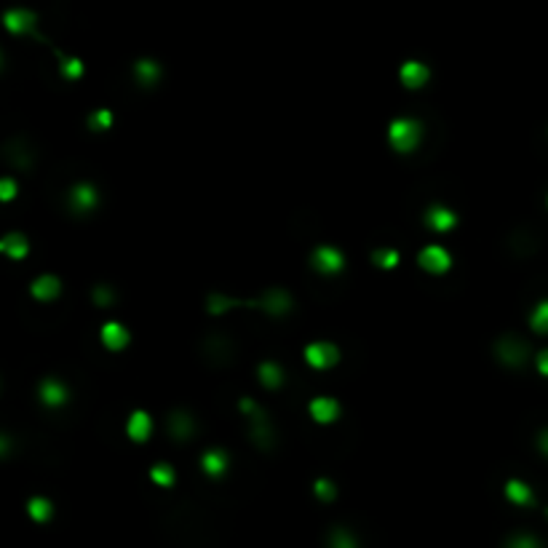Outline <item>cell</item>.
<instances>
[{
	"label": "cell",
	"mask_w": 548,
	"mask_h": 548,
	"mask_svg": "<svg viewBox=\"0 0 548 548\" xmlns=\"http://www.w3.org/2000/svg\"><path fill=\"white\" fill-rule=\"evenodd\" d=\"M423 139V126L415 118H396L388 126V142L396 153H412Z\"/></svg>",
	"instance_id": "obj_1"
},
{
	"label": "cell",
	"mask_w": 548,
	"mask_h": 548,
	"mask_svg": "<svg viewBox=\"0 0 548 548\" xmlns=\"http://www.w3.org/2000/svg\"><path fill=\"white\" fill-rule=\"evenodd\" d=\"M241 412L243 415H249V436H252L254 444H257L260 450H270L275 441V433H273V426H270L268 415L254 404L252 399H241Z\"/></svg>",
	"instance_id": "obj_2"
},
{
	"label": "cell",
	"mask_w": 548,
	"mask_h": 548,
	"mask_svg": "<svg viewBox=\"0 0 548 548\" xmlns=\"http://www.w3.org/2000/svg\"><path fill=\"white\" fill-rule=\"evenodd\" d=\"M249 305L260 307V310H263V313H268V316L281 318V316H286V313L292 310V295H289L286 289H268L265 295H260L257 300H252Z\"/></svg>",
	"instance_id": "obj_3"
},
{
	"label": "cell",
	"mask_w": 548,
	"mask_h": 548,
	"mask_svg": "<svg viewBox=\"0 0 548 548\" xmlns=\"http://www.w3.org/2000/svg\"><path fill=\"white\" fill-rule=\"evenodd\" d=\"M495 353H497L500 364H505V367H522V364L529 359V348H527V342L519 340V337H511V334H505V337L497 340Z\"/></svg>",
	"instance_id": "obj_4"
},
{
	"label": "cell",
	"mask_w": 548,
	"mask_h": 548,
	"mask_svg": "<svg viewBox=\"0 0 548 548\" xmlns=\"http://www.w3.org/2000/svg\"><path fill=\"white\" fill-rule=\"evenodd\" d=\"M310 263L321 275H337L345 268V254L337 246H318L310 257Z\"/></svg>",
	"instance_id": "obj_5"
},
{
	"label": "cell",
	"mask_w": 548,
	"mask_h": 548,
	"mask_svg": "<svg viewBox=\"0 0 548 548\" xmlns=\"http://www.w3.org/2000/svg\"><path fill=\"white\" fill-rule=\"evenodd\" d=\"M67 201H70V209L75 214H88V211H94L99 206V193L91 182H78V185L70 187Z\"/></svg>",
	"instance_id": "obj_6"
},
{
	"label": "cell",
	"mask_w": 548,
	"mask_h": 548,
	"mask_svg": "<svg viewBox=\"0 0 548 548\" xmlns=\"http://www.w3.org/2000/svg\"><path fill=\"white\" fill-rule=\"evenodd\" d=\"M417 263L420 268L426 270V273H433V275H444L447 270L452 268V254L444 249V246H426L420 257H417Z\"/></svg>",
	"instance_id": "obj_7"
},
{
	"label": "cell",
	"mask_w": 548,
	"mask_h": 548,
	"mask_svg": "<svg viewBox=\"0 0 548 548\" xmlns=\"http://www.w3.org/2000/svg\"><path fill=\"white\" fill-rule=\"evenodd\" d=\"M305 362L313 369H332L334 364L340 362V351L332 342H310L305 348Z\"/></svg>",
	"instance_id": "obj_8"
},
{
	"label": "cell",
	"mask_w": 548,
	"mask_h": 548,
	"mask_svg": "<svg viewBox=\"0 0 548 548\" xmlns=\"http://www.w3.org/2000/svg\"><path fill=\"white\" fill-rule=\"evenodd\" d=\"M38 396H41L43 406L56 409V406H65L70 401V388L56 377H46L43 383L38 385Z\"/></svg>",
	"instance_id": "obj_9"
},
{
	"label": "cell",
	"mask_w": 548,
	"mask_h": 548,
	"mask_svg": "<svg viewBox=\"0 0 548 548\" xmlns=\"http://www.w3.org/2000/svg\"><path fill=\"white\" fill-rule=\"evenodd\" d=\"M342 415V406L337 399H332V396H318L310 401V417L321 423V426H329V423H334L337 417Z\"/></svg>",
	"instance_id": "obj_10"
},
{
	"label": "cell",
	"mask_w": 548,
	"mask_h": 548,
	"mask_svg": "<svg viewBox=\"0 0 548 548\" xmlns=\"http://www.w3.org/2000/svg\"><path fill=\"white\" fill-rule=\"evenodd\" d=\"M426 225L436 233H450L455 231V225H458V214H455L452 209L441 206V204H433V206L426 211Z\"/></svg>",
	"instance_id": "obj_11"
},
{
	"label": "cell",
	"mask_w": 548,
	"mask_h": 548,
	"mask_svg": "<svg viewBox=\"0 0 548 548\" xmlns=\"http://www.w3.org/2000/svg\"><path fill=\"white\" fill-rule=\"evenodd\" d=\"M126 433H129V438L137 441V444L147 441L150 433H153V417L147 415V412H142V409L132 412V415H129V423H126Z\"/></svg>",
	"instance_id": "obj_12"
},
{
	"label": "cell",
	"mask_w": 548,
	"mask_h": 548,
	"mask_svg": "<svg viewBox=\"0 0 548 548\" xmlns=\"http://www.w3.org/2000/svg\"><path fill=\"white\" fill-rule=\"evenodd\" d=\"M228 465H231V458H228V452L225 450H206L204 452V458H201V468H204V473L211 476V479L225 476Z\"/></svg>",
	"instance_id": "obj_13"
},
{
	"label": "cell",
	"mask_w": 548,
	"mask_h": 548,
	"mask_svg": "<svg viewBox=\"0 0 548 548\" xmlns=\"http://www.w3.org/2000/svg\"><path fill=\"white\" fill-rule=\"evenodd\" d=\"M169 433H172L176 441L193 438V433H196V420L187 415L185 409H176V412H172V417H169Z\"/></svg>",
	"instance_id": "obj_14"
},
{
	"label": "cell",
	"mask_w": 548,
	"mask_h": 548,
	"mask_svg": "<svg viewBox=\"0 0 548 548\" xmlns=\"http://www.w3.org/2000/svg\"><path fill=\"white\" fill-rule=\"evenodd\" d=\"M399 78H401V83L406 88H423L428 83V78H431V70L423 62H406L399 70Z\"/></svg>",
	"instance_id": "obj_15"
},
{
	"label": "cell",
	"mask_w": 548,
	"mask_h": 548,
	"mask_svg": "<svg viewBox=\"0 0 548 548\" xmlns=\"http://www.w3.org/2000/svg\"><path fill=\"white\" fill-rule=\"evenodd\" d=\"M30 292H33L35 300H41V302H51V300H56L59 292H62V281H59L56 275L46 273V275H41V278H35Z\"/></svg>",
	"instance_id": "obj_16"
},
{
	"label": "cell",
	"mask_w": 548,
	"mask_h": 548,
	"mask_svg": "<svg viewBox=\"0 0 548 548\" xmlns=\"http://www.w3.org/2000/svg\"><path fill=\"white\" fill-rule=\"evenodd\" d=\"M6 27L11 30L14 35H24V33H33L35 27V14L27 11V9H14V11H6L3 16Z\"/></svg>",
	"instance_id": "obj_17"
},
{
	"label": "cell",
	"mask_w": 548,
	"mask_h": 548,
	"mask_svg": "<svg viewBox=\"0 0 548 548\" xmlns=\"http://www.w3.org/2000/svg\"><path fill=\"white\" fill-rule=\"evenodd\" d=\"M102 342H105V348H110V351H123V348L129 345V329L123 327V324L110 321V324L102 327Z\"/></svg>",
	"instance_id": "obj_18"
},
{
	"label": "cell",
	"mask_w": 548,
	"mask_h": 548,
	"mask_svg": "<svg viewBox=\"0 0 548 548\" xmlns=\"http://www.w3.org/2000/svg\"><path fill=\"white\" fill-rule=\"evenodd\" d=\"M505 497H508L514 505H522V508L535 505V492H532V487L525 484L522 479H511V482L505 484Z\"/></svg>",
	"instance_id": "obj_19"
},
{
	"label": "cell",
	"mask_w": 548,
	"mask_h": 548,
	"mask_svg": "<svg viewBox=\"0 0 548 548\" xmlns=\"http://www.w3.org/2000/svg\"><path fill=\"white\" fill-rule=\"evenodd\" d=\"M0 252L6 254V257H11V260H24L27 252H30V241L24 238L22 233H9L0 241Z\"/></svg>",
	"instance_id": "obj_20"
},
{
	"label": "cell",
	"mask_w": 548,
	"mask_h": 548,
	"mask_svg": "<svg viewBox=\"0 0 548 548\" xmlns=\"http://www.w3.org/2000/svg\"><path fill=\"white\" fill-rule=\"evenodd\" d=\"M204 348H206L209 359H211V362H217V364H225L233 356V342L228 340V337H222V334H217V337H209Z\"/></svg>",
	"instance_id": "obj_21"
},
{
	"label": "cell",
	"mask_w": 548,
	"mask_h": 548,
	"mask_svg": "<svg viewBox=\"0 0 548 548\" xmlns=\"http://www.w3.org/2000/svg\"><path fill=\"white\" fill-rule=\"evenodd\" d=\"M27 514H30V519H33V522H38V525H46V522L54 516V505H51V500H48V497H43V495H35V497H30V500H27Z\"/></svg>",
	"instance_id": "obj_22"
},
{
	"label": "cell",
	"mask_w": 548,
	"mask_h": 548,
	"mask_svg": "<svg viewBox=\"0 0 548 548\" xmlns=\"http://www.w3.org/2000/svg\"><path fill=\"white\" fill-rule=\"evenodd\" d=\"M134 75H137V80H139L142 86H155V83L161 80V65H158L155 59H139V62L134 65Z\"/></svg>",
	"instance_id": "obj_23"
},
{
	"label": "cell",
	"mask_w": 548,
	"mask_h": 548,
	"mask_svg": "<svg viewBox=\"0 0 548 548\" xmlns=\"http://www.w3.org/2000/svg\"><path fill=\"white\" fill-rule=\"evenodd\" d=\"M257 377H260V383H263L265 388H270V391H275V388H281V385H284V369H281L275 362L260 364Z\"/></svg>",
	"instance_id": "obj_24"
},
{
	"label": "cell",
	"mask_w": 548,
	"mask_h": 548,
	"mask_svg": "<svg viewBox=\"0 0 548 548\" xmlns=\"http://www.w3.org/2000/svg\"><path fill=\"white\" fill-rule=\"evenodd\" d=\"M327 548H362V543L348 527H332L327 535Z\"/></svg>",
	"instance_id": "obj_25"
},
{
	"label": "cell",
	"mask_w": 548,
	"mask_h": 548,
	"mask_svg": "<svg viewBox=\"0 0 548 548\" xmlns=\"http://www.w3.org/2000/svg\"><path fill=\"white\" fill-rule=\"evenodd\" d=\"M238 305H241L238 300L222 295V292H214V295H209V300H206V307L211 316H222V313H228L231 307H238Z\"/></svg>",
	"instance_id": "obj_26"
},
{
	"label": "cell",
	"mask_w": 548,
	"mask_h": 548,
	"mask_svg": "<svg viewBox=\"0 0 548 548\" xmlns=\"http://www.w3.org/2000/svg\"><path fill=\"white\" fill-rule=\"evenodd\" d=\"M150 479H153L158 487H174V482H176V473H174V468L169 465V463H158V465H153L150 468Z\"/></svg>",
	"instance_id": "obj_27"
},
{
	"label": "cell",
	"mask_w": 548,
	"mask_h": 548,
	"mask_svg": "<svg viewBox=\"0 0 548 548\" xmlns=\"http://www.w3.org/2000/svg\"><path fill=\"white\" fill-rule=\"evenodd\" d=\"M59 73H62V78H67V80H80V75L86 73V67H83V62H80L78 56H62Z\"/></svg>",
	"instance_id": "obj_28"
},
{
	"label": "cell",
	"mask_w": 548,
	"mask_h": 548,
	"mask_svg": "<svg viewBox=\"0 0 548 548\" xmlns=\"http://www.w3.org/2000/svg\"><path fill=\"white\" fill-rule=\"evenodd\" d=\"M503 548H546L543 540L537 535H529V532H516L503 543Z\"/></svg>",
	"instance_id": "obj_29"
},
{
	"label": "cell",
	"mask_w": 548,
	"mask_h": 548,
	"mask_svg": "<svg viewBox=\"0 0 548 548\" xmlns=\"http://www.w3.org/2000/svg\"><path fill=\"white\" fill-rule=\"evenodd\" d=\"M313 492H316V497L321 500V503H332V500H337V487H334V482L327 479V476L316 479V484H313Z\"/></svg>",
	"instance_id": "obj_30"
},
{
	"label": "cell",
	"mask_w": 548,
	"mask_h": 548,
	"mask_svg": "<svg viewBox=\"0 0 548 548\" xmlns=\"http://www.w3.org/2000/svg\"><path fill=\"white\" fill-rule=\"evenodd\" d=\"M529 327L535 329L537 334H548V300H543V302H540V305L532 310Z\"/></svg>",
	"instance_id": "obj_31"
},
{
	"label": "cell",
	"mask_w": 548,
	"mask_h": 548,
	"mask_svg": "<svg viewBox=\"0 0 548 548\" xmlns=\"http://www.w3.org/2000/svg\"><path fill=\"white\" fill-rule=\"evenodd\" d=\"M372 263L380 268V270H394L396 265H399V252L396 249H377L372 254Z\"/></svg>",
	"instance_id": "obj_32"
},
{
	"label": "cell",
	"mask_w": 548,
	"mask_h": 548,
	"mask_svg": "<svg viewBox=\"0 0 548 548\" xmlns=\"http://www.w3.org/2000/svg\"><path fill=\"white\" fill-rule=\"evenodd\" d=\"M112 126V112L110 110H97V112H91L88 115V129H94V132H105Z\"/></svg>",
	"instance_id": "obj_33"
},
{
	"label": "cell",
	"mask_w": 548,
	"mask_h": 548,
	"mask_svg": "<svg viewBox=\"0 0 548 548\" xmlns=\"http://www.w3.org/2000/svg\"><path fill=\"white\" fill-rule=\"evenodd\" d=\"M91 300H94L99 307H105V305H112V302H115V295H112L110 286H97L94 295H91Z\"/></svg>",
	"instance_id": "obj_34"
},
{
	"label": "cell",
	"mask_w": 548,
	"mask_h": 548,
	"mask_svg": "<svg viewBox=\"0 0 548 548\" xmlns=\"http://www.w3.org/2000/svg\"><path fill=\"white\" fill-rule=\"evenodd\" d=\"M14 196H16V182H14L11 176H6V179L0 182V198H3V201H11Z\"/></svg>",
	"instance_id": "obj_35"
},
{
	"label": "cell",
	"mask_w": 548,
	"mask_h": 548,
	"mask_svg": "<svg viewBox=\"0 0 548 548\" xmlns=\"http://www.w3.org/2000/svg\"><path fill=\"white\" fill-rule=\"evenodd\" d=\"M535 367H537V372H540V374H546V377H548V348H546V351H540V353H537Z\"/></svg>",
	"instance_id": "obj_36"
},
{
	"label": "cell",
	"mask_w": 548,
	"mask_h": 548,
	"mask_svg": "<svg viewBox=\"0 0 548 548\" xmlns=\"http://www.w3.org/2000/svg\"><path fill=\"white\" fill-rule=\"evenodd\" d=\"M537 450H540L548 458V428H546V431H540V436H537Z\"/></svg>",
	"instance_id": "obj_37"
},
{
	"label": "cell",
	"mask_w": 548,
	"mask_h": 548,
	"mask_svg": "<svg viewBox=\"0 0 548 548\" xmlns=\"http://www.w3.org/2000/svg\"><path fill=\"white\" fill-rule=\"evenodd\" d=\"M546 516H548V508H546Z\"/></svg>",
	"instance_id": "obj_38"
}]
</instances>
